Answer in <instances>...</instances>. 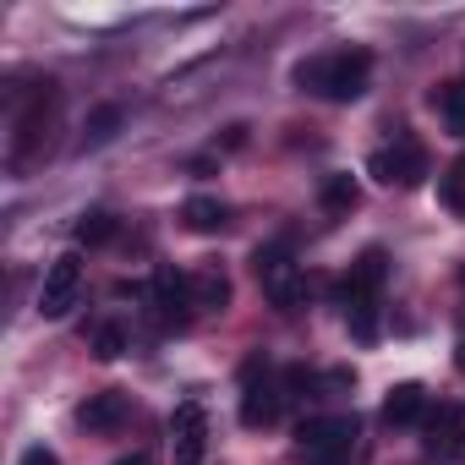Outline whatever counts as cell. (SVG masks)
<instances>
[{
  "label": "cell",
  "mask_w": 465,
  "mask_h": 465,
  "mask_svg": "<svg viewBox=\"0 0 465 465\" xmlns=\"http://www.w3.org/2000/svg\"><path fill=\"white\" fill-rule=\"evenodd\" d=\"M192 307H203V312H224L230 307V280H224L219 263H203L192 274Z\"/></svg>",
  "instance_id": "cell-13"
},
{
  "label": "cell",
  "mask_w": 465,
  "mask_h": 465,
  "mask_svg": "<svg viewBox=\"0 0 465 465\" xmlns=\"http://www.w3.org/2000/svg\"><path fill=\"white\" fill-rule=\"evenodd\" d=\"M55 104H61V88L55 83H39L28 94V104L17 110V132H12V170H28L39 143H50V121H55Z\"/></svg>",
  "instance_id": "cell-3"
},
{
  "label": "cell",
  "mask_w": 465,
  "mask_h": 465,
  "mask_svg": "<svg viewBox=\"0 0 465 465\" xmlns=\"http://www.w3.org/2000/svg\"><path fill=\"white\" fill-rule=\"evenodd\" d=\"M224 219H230V208H224L219 197H186V203H181V224L197 230V236H213V230H224Z\"/></svg>",
  "instance_id": "cell-15"
},
{
  "label": "cell",
  "mask_w": 465,
  "mask_h": 465,
  "mask_svg": "<svg viewBox=\"0 0 465 465\" xmlns=\"http://www.w3.org/2000/svg\"><path fill=\"white\" fill-rule=\"evenodd\" d=\"M427 449L449 460L465 454V405H438V416H427Z\"/></svg>",
  "instance_id": "cell-12"
},
{
  "label": "cell",
  "mask_w": 465,
  "mask_h": 465,
  "mask_svg": "<svg viewBox=\"0 0 465 465\" xmlns=\"http://www.w3.org/2000/svg\"><path fill=\"white\" fill-rule=\"evenodd\" d=\"M77 291H83V258L77 252H66V258H55L50 263V274H45V285H39V318H66L72 307H77Z\"/></svg>",
  "instance_id": "cell-8"
},
{
  "label": "cell",
  "mask_w": 465,
  "mask_h": 465,
  "mask_svg": "<svg viewBox=\"0 0 465 465\" xmlns=\"http://www.w3.org/2000/svg\"><path fill=\"white\" fill-rule=\"evenodd\" d=\"M421 411H427V389L421 383H394L389 400H383V421L389 427H411V421H421Z\"/></svg>",
  "instance_id": "cell-14"
},
{
  "label": "cell",
  "mask_w": 465,
  "mask_h": 465,
  "mask_svg": "<svg viewBox=\"0 0 465 465\" xmlns=\"http://www.w3.org/2000/svg\"><path fill=\"white\" fill-rule=\"evenodd\" d=\"M454 367H460V372H465V340H460V345H454Z\"/></svg>",
  "instance_id": "cell-24"
},
{
  "label": "cell",
  "mask_w": 465,
  "mask_h": 465,
  "mask_svg": "<svg viewBox=\"0 0 465 465\" xmlns=\"http://www.w3.org/2000/svg\"><path fill=\"white\" fill-rule=\"evenodd\" d=\"M318 203H323V213H351V208L361 203V186H356V175H323V192H318Z\"/></svg>",
  "instance_id": "cell-16"
},
{
  "label": "cell",
  "mask_w": 465,
  "mask_h": 465,
  "mask_svg": "<svg viewBox=\"0 0 465 465\" xmlns=\"http://www.w3.org/2000/svg\"><path fill=\"white\" fill-rule=\"evenodd\" d=\"M383 274H389V263H383V247H367V252L351 263V274L334 285V302H340L345 312H361V307H372V302H378V291H383Z\"/></svg>",
  "instance_id": "cell-7"
},
{
  "label": "cell",
  "mask_w": 465,
  "mask_h": 465,
  "mask_svg": "<svg viewBox=\"0 0 465 465\" xmlns=\"http://www.w3.org/2000/svg\"><path fill=\"white\" fill-rule=\"evenodd\" d=\"M296 83H302L307 94H323V99H334V104H351V99H361L367 83H372V55H367V50L312 55V61L296 66Z\"/></svg>",
  "instance_id": "cell-1"
},
{
  "label": "cell",
  "mask_w": 465,
  "mask_h": 465,
  "mask_svg": "<svg viewBox=\"0 0 465 465\" xmlns=\"http://www.w3.org/2000/svg\"><path fill=\"white\" fill-rule=\"evenodd\" d=\"M252 269H258V285H263V296L280 307V312H296L302 302H307V274L280 252V247H258V258H252Z\"/></svg>",
  "instance_id": "cell-4"
},
{
  "label": "cell",
  "mask_w": 465,
  "mask_h": 465,
  "mask_svg": "<svg viewBox=\"0 0 465 465\" xmlns=\"http://www.w3.org/2000/svg\"><path fill=\"white\" fill-rule=\"evenodd\" d=\"M121 351H126V329H121V323H99V329H94V356H99V361H115Z\"/></svg>",
  "instance_id": "cell-19"
},
{
  "label": "cell",
  "mask_w": 465,
  "mask_h": 465,
  "mask_svg": "<svg viewBox=\"0 0 465 465\" xmlns=\"http://www.w3.org/2000/svg\"><path fill=\"white\" fill-rule=\"evenodd\" d=\"M17 465H61V460H55V449L34 443V449H23V460H17Z\"/></svg>",
  "instance_id": "cell-22"
},
{
  "label": "cell",
  "mask_w": 465,
  "mask_h": 465,
  "mask_svg": "<svg viewBox=\"0 0 465 465\" xmlns=\"http://www.w3.org/2000/svg\"><path fill=\"white\" fill-rule=\"evenodd\" d=\"M121 465H153V460H148V454H126Z\"/></svg>",
  "instance_id": "cell-23"
},
{
  "label": "cell",
  "mask_w": 465,
  "mask_h": 465,
  "mask_svg": "<svg viewBox=\"0 0 465 465\" xmlns=\"http://www.w3.org/2000/svg\"><path fill=\"white\" fill-rule=\"evenodd\" d=\"M126 411H132V400H126L121 389H104V394H88V400L77 405V427H88V432H115V427L126 421Z\"/></svg>",
  "instance_id": "cell-11"
},
{
  "label": "cell",
  "mask_w": 465,
  "mask_h": 465,
  "mask_svg": "<svg viewBox=\"0 0 465 465\" xmlns=\"http://www.w3.org/2000/svg\"><path fill=\"white\" fill-rule=\"evenodd\" d=\"M186 307H192V274L159 269L153 274V312H159V323H186Z\"/></svg>",
  "instance_id": "cell-10"
},
{
  "label": "cell",
  "mask_w": 465,
  "mask_h": 465,
  "mask_svg": "<svg viewBox=\"0 0 465 465\" xmlns=\"http://www.w3.org/2000/svg\"><path fill=\"white\" fill-rule=\"evenodd\" d=\"M115 126H121V104H99V110L88 115V143H110Z\"/></svg>",
  "instance_id": "cell-20"
},
{
  "label": "cell",
  "mask_w": 465,
  "mask_h": 465,
  "mask_svg": "<svg viewBox=\"0 0 465 465\" xmlns=\"http://www.w3.org/2000/svg\"><path fill=\"white\" fill-rule=\"evenodd\" d=\"M170 449H175V465H197L208 454V416H203L197 400H186L170 416Z\"/></svg>",
  "instance_id": "cell-9"
},
{
  "label": "cell",
  "mask_w": 465,
  "mask_h": 465,
  "mask_svg": "<svg viewBox=\"0 0 465 465\" xmlns=\"http://www.w3.org/2000/svg\"><path fill=\"white\" fill-rule=\"evenodd\" d=\"M72 230H77V242H83V247H104V242L115 236V213H104V208H88V213H83Z\"/></svg>",
  "instance_id": "cell-18"
},
{
  "label": "cell",
  "mask_w": 465,
  "mask_h": 465,
  "mask_svg": "<svg viewBox=\"0 0 465 465\" xmlns=\"http://www.w3.org/2000/svg\"><path fill=\"white\" fill-rule=\"evenodd\" d=\"M280 383L269 378V361L263 356H252L247 367H242V427H274V416H280Z\"/></svg>",
  "instance_id": "cell-5"
},
{
  "label": "cell",
  "mask_w": 465,
  "mask_h": 465,
  "mask_svg": "<svg viewBox=\"0 0 465 465\" xmlns=\"http://www.w3.org/2000/svg\"><path fill=\"white\" fill-rule=\"evenodd\" d=\"M432 104H438V115L449 121V132L465 137V83H443V88H432Z\"/></svg>",
  "instance_id": "cell-17"
},
{
  "label": "cell",
  "mask_w": 465,
  "mask_h": 465,
  "mask_svg": "<svg viewBox=\"0 0 465 465\" xmlns=\"http://www.w3.org/2000/svg\"><path fill=\"white\" fill-rule=\"evenodd\" d=\"M443 197H449L454 208H465V159L449 170V181H443Z\"/></svg>",
  "instance_id": "cell-21"
},
{
  "label": "cell",
  "mask_w": 465,
  "mask_h": 465,
  "mask_svg": "<svg viewBox=\"0 0 465 465\" xmlns=\"http://www.w3.org/2000/svg\"><path fill=\"white\" fill-rule=\"evenodd\" d=\"M367 170H372L383 186L411 192V186H421V181H427V148H421V143H411V137H400L394 148H378V153L367 159Z\"/></svg>",
  "instance_id": "cell-6"
},
{
  "label": "cell",
  "mask_w": 465,
  "mask_h": 465,
  "mask_svg": "<svg viewBox=\"0 0 465 465\" xmlns=\"http://www.w3.org/2000/svg\"><path fill=\"white\" fill-rule=\"evenodd\" d=\"M356 438H361V421L356 416H312V421L296 427V449L312 465H351Z\"/></svg>",
  "instance_id": "cell-2"
}]
</instances>
